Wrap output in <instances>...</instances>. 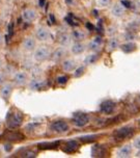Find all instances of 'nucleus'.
<instances>
[{"mask_svg": "<svg viewBox=\"0 0 140 158\" xmlns=\"http://www.w3.org/2000/svg\"><path fill=\"white\" fill-rule=\"evenodd\" d=\"M24 114L18 109L12 108L6 114V126L10 129H18L23 124Z\"/></svg>", "mask_w": 140, "mask_h": 158, "instance_id": "1", "label": "nucleus"}, {"mask_svg": "<svg viewBox=\"0 0 140 158\" xmlns=\"http://www.w3.org/2000/svg\"><path fill=\"white\" fill-rule=\"evenodd\" d=\"M50 56H51V53H50L49 48L46 46L38 47L34 51V54H33V57H34L35 60L38 61V63L47 60Z\"/></svg>", "mask_w": 140, "mask_h": 158, "instance_id": "2", "label": "nucleus"}, {"mask_svg": "<svg viewBox=\"0 0 140 158\" xmlns=\"http://www.w3.org/2000/svg\"><path fill=\"white\" fill-rule=\"evenodd\" d=\"M73 123L77 127H84L89 123V117L88 114L84 112H76L73 114Z\"/></svg>", "mask_w": 140, "mask_h": 158, "instance_id": "3", "label": "nucleus"}, {"mask_svg": "<svg viewBox=\"0 0 140 158\" xmlns=\"http://www.w3.org/2000/svg\"><path fill=\"white\" fill-rule=\"evenodd\" d=\"M134 134V129L131 128V127H122L120 129H117V130L114 132V137L118 140L122 139H126V138L131 137Z\"/></svg>", "mask_w": 140, "mask_h": 158, "instance_id": "4", "label": "nucleus"}, {"mask_svg": "<svg viewBox=\"0 0 140 158\" xmlns=\"http://www.w3.org/2000/svg\"><path fill=\"white\" fill-rule=\"evenodd\" d=\"M52 131L54 132H57V133H66V132L69 131L70 129V126L69 124L64 121H54L51 126H50Z\"/></svg>", "mask_w": 140, "mask_h": 158, "instance_id": "5", "label": "nucleus"}, {"mask_svg": "<svg viewBox=\"0 0 140 158\" xmlns=\"http://www.w3.org/2000/svg\"><path fill=\"white\" fill-rule=\"evenodd\" d=\"M66 49L64 47H59L57 49H55L53 53L51 54V59L55 63H59V61H62L64 58H66Z\"/></svg>", "mask_w": 140, "mask_h": 158, "instance_id": "6", "label": "nucleus"}, {"mask_svg": "<svg viewBox=\"0 0 140 158\" xmlns=\"http://www.w3.org/2000/svg\"><path fill=\"white\" fill-rule=\"evenodd\" d=\"M35 38L40 42H48L51 39V35H50V31L47 28L40 27L35 31Z\"/></svg>", "mask_w": 140, "mask_h": 158, "instance_id": "7", "label": "nucleus"}, {"mask_svg": "<svg viewBox=\"0 0 140 158\" xmlns=\"http://www.w3.org/2000/svg\"><path fill=\"white\" fill-rule=\"evenodd\" d=\"M47 86L46 80L41 78H34L31 79L29 82V89L32 91H41L42 89H45Z\"/></svg>", "mask_w": 140, "mask_h": 158, "instance_id": "8", "label": "nucleus"}, {"mask_svg": "<svg viewBox=\"0 0 140 158\" xmlns=\"http://www.w3.org/2000/svg\"><path fill=\"white\" fill-rule=\"evenodd\" d=\"M27 80H28V75L23 71L17 72L14 75V82L16 83V85L19 86L24 85V84L27 83Z\"/></svg>", "mask_w": 140, "mask_h": 158, "instance_id": "9", "label": "nucleus"}, {"mask_svg": "<svg viewBox=\"0 0 140 158\" xmlns=\"http://www.w3.org/2000/svg\"><path fill=\"white\" fill-rule=\"evenodd\" d=\"M101 111L103 114H110L112 112L114 111L115 109V103L111 100H106L104 101L102 104H101V107H100Z\"/></svg>", "mask_w": 140, "mask_h": 158, "instance_id": "10", "label": "nucleus"}, {"mask_svg": "<svg viewBox=\"0 0 140 158\" xmlns=\"http://www.w3.org/2000/svg\"><path fill=\"white\" fill-rule=\"evenodd\" d=\"M13 89H14V86L13 84L10 83H3L0 89V96L4 99V100H8L12 96V93H13Z\"/></svg>", "mask_w": 140, "mask_h": 158, "instance_id": "11", "label": "nucleus"}, {"mask_svg": "<svg viewBox=\"0 0 140 158\" xmlns=\"http://www.w3.org/2000/svg\"><path fill=\"white\" fill-rule=\"evenodd\" d=\"M3 137L8 142H21V140L24 139V135L16 131L6 132V133L3 134Z\"/></svg>", "mask_w": 140, "mask_h": 158, "instance_id": "12", "label": "nucleus"}, {"mask_svg": "<svg viewBox=\"0 0 140 158\" xmlns=\"http://www.w3.org/2000/svg\"><path fill=\"white\" fill-rule=\"evenodd\" d=\"M22 47H23V49L25 51H28V52L32 51V50H34L36 47L35 40L31 38V36H27V38L23 41V43H22Z\"/></svg>", "mask_w": 140, "mask_h": 158, "instance_id": "13", "label": "nucleus"}, {"mask_svg": "<svg viewBox=\"0 0 140 158\" xmlns=\"http://www.w3.org/2000/svg\"><path fill=\"white\" fill-rule=\"evenodd\" d=\"M22 19L25 22H32L36 19V12L32 8H26L22 13Z\"/></svg>", "mask_w": 140, "mask_h": 158, "instance_id": "14", "label": "nucleus"}, {"mask_svg": "<svg viewBox=\"0 0 140 158\" xmlns=\"http://www.w3.org/2000/svg\"><path fill=\"white\" fill-rule=\"evenodd\" d=\"M61 68H62L64 72H71L76 69V61L72 58L63 59L62 64H61Z\"/></svg>", "mask_w": 140, "mask_h": 158, "instance_id": "15", "label": "nucleus"}, {"mask_svg": "<svg viewBox=\"0 0 140 158\" xmlns=\"http://www.w3.org/2000/svg\"><path fill=\"white\" fill-rule=\"evenodd\" d=\"M57 41L61 46L66 47L71 44L72 42V35H70L69 33L66 32H61L57 35Z\"/></svg>", "mask_w": 140, "mask_h": 158, "instance_id": "16", "label": "nucleus"}, {"mask_svg": "<svg viewBox=\"0 0 140 158\" xmlns=\"http://www.w3.org/2000/svg\"><path fill=\"white\" fill-rule=\"evenodd\" d=\"M105 154H106V150L103 146L96 145L92 147V149H91L92 157H103V156H105Z\"/></svg>", "mask_w": 140, "mask_h": 158, "instance_id": "17", "label": "nucleus"}, {"mask_svg": "<svg viewBox=\"0 0 140 158\" xmlns=\"http://www.w3.org/2000/svg\"><path fill=\"white\" fill-rule=\"evenodd\" d=\"M71 51H72L73 54L79 55V54H81V53H83L84 51H85V46H84L81 42H76V43H74L72 45Z\"/></svg>", "mask_w": 140, "mask_h": 158, "instance_id": "18", "label": "nucleus"}, {"mask_svg": "<svg viewBox=\"0 0 140 158\" xmlns=\"http://www.w3.org/2000/svg\"><path fill=\"white\" fill-rule=\"evenodd\" d=\"M101 45H102V39H101V36H97V38H94V40L89 42L88 49L91 50V51H98L100 49Z\"/></svg>", "mask_w": 140, "mask_h": 158, "instance_id": "19", "label": "nucleus"}, {"mask_svg": "<svg viewBox=\"0 0 140 158\" xmlns=\"http://www.w3.org/2000/svg\"><path fill=\"white\" fill-rule=\"evenodd\" d=\"M78 149V143L76 140H69L68 143H66V148L63 149L64 152L66 153H73Z\"/></svg>", "mask_w": 140, "mask_h": 158, "instance_id": "20", "label": "nucleus"}, {"mask_svg": "<svg viewBox=\"0 0 140 158\" xmlns=\"http://www.w3.org/2000/svg\"><path fill=\"white\" fill-rule=\"evenodd\" d=\"M131 151H132L131 146L126 145L124 147H122V148L118 150V152H117V156L118 157H129L131 154Z\"/></svg>", "mask_w": 140, "mask_h": 158, "instance_id": "21", "label": "nucleus"}, {"mask_svg": "<svg viewBox=\"0 0 140 158\" xmlns=\"http://www.w3.org/2000/svg\"><path fill=\"white\" fill-rule=\"evenodd\" d=\"M72 39L76 42H81L85 39V33H84L82 30H78V29H75L72 31Z\"/></svg>", "mask_w": 140, "mask_h": 158, "instance_id": "22", "label": "nucleus"}, {"mask_svg": "<svg viewBox=\"0 0 140 158\" xmlns=\"http://www.w3.org/2000/svg\"><path fill=\"white\" fill-rule=\"evenodd\" d=\"M124 12H125L124 7H122V5H120V4L113 5V7H112V10H111L112 15L115 16V17H122L124 15Z\"/></svg>", "mask_w": 140, "mask_h": 158, "instance_id": "23", "label": "nucleus"}, {"mask_svg": "<svg viewBox=\"0 0 140 158\" xmlns=\"http://www.w3.org/2000/svg\"><path fill=\"white\" fill-rule=\"evenodd\" d=\"M120 49L122 50L125 53H131L133 51H135L136 49V45L134 43H127V44H124L122 45V47H120Z\"/></svg>", "mask_w": 140, "mask_h": 158, "instance_id": "24", "label": "nucleus"}, {"mask_svg": "<svg viewBox=\"0 0 140 158\" xmlns=\"http://www.w3.org/2000/svg\"><path fill=\"white\" fill-rule=\"evenodd\" d=\"M59 145V142H53V143H40V148L42 149H52V148H55V147H57Z\"/></svg>", "mask_w": 140, "mask_h": 158, "instance_id": "25", "label": "nucleus"}, {"mask_svg": "<svg viewBox=\"0 0 140 158\" xmlns=\"http://www.w3.org/2000/svg\"><path fill=\"white\" fill-rule=\"evenodd\" d=\"M98 54H89L86 56V58H85V60H84V63H85L86 64H94V63H96L97 61V59H98Z\"/></svg>", "mask_w": 140, "mask_h": 158, "instance_id": "26", "label": "nucleus"}, {"mask_svg": "<svg viewBox=\"0 0 140 158\" xmlns=\"http://www.w3.org/2000/svg\"><path fill=\"white\" fill-rule=\"evenodd\" d=\"M41 126V124L40 123H35V122H32V123H29L28 125L26 126V130L28 132H32V131H34L36 130V128L38 127H40Z\"/></svg>", "mask_w": 140, "mask_h": 158, "instance_id": "27", "label": "nucleus"}, {"mask_svg": "<svg viewBox=\"0 0 140 158\" xmlns=\"http://www.w3.org/2000/svg\"><path fill=\"white\" fill-rule=\"evenodd\" d=\"M84 71H85V68L84 67H78L76 70L74 71V77H76V78H79L81 77L83 74H84Z\"/></svg>", "mask_w": 140, "mask_h": 158, "instance_id": "28", "label": "nucleus"}, {"mask_svg": "<svg viewBox=\"0 0 140 158\" xmlns=\"http://www.w3.org/2000/svg\"><path fill=\"white\" fill-rule=\"evenodd\" d=\"M117 47H118V40L116 38H112L109 42V48H110V50H113Z\"/></svg>", "mask_w": 140, "mask_h": 158, "instance_id": "29", "label": "nucleus"}, {"mask_svg": "<svg viewBox=\"0 0 140 158\" xmlns=\"http://www.w3.org/2000/svg\"><path fill=\"white\" fill-rule=\"evenodd\" d=\"M21 156L24 158H32V157H35V153L31 150H25L23 153H22Z\"/></svg>", "mask_w": 140, "mask_h": 158, "instance_id": "30", "label": "nucleus"}, {"mask_svg": "<svg viewBox=\"0 0 140 158\" xmlns=\"http://www.w3.org/2000/svg\"><path fill=\"white\" fill-rule=\"evenodd\" d=\"M96 138H97V135H88V136L81 137V140L84 143H89V142H94V140H96Z\"/></svg>", "mask_w": 140, "mask_h": 158, "instance_id": "31", "label": "nucleus"}, {"mask_svg": "<svg viewBox=\"0 0 140 158\" xmlns=\"http://www.w3.org/2000/svg\"><path fill=\"white\" fill-rule=\"evenodd\" d=\"M68 80H69V78L66 77V76H58L57 78H56V81H57V83L58 84H66V82H68Z\"/></svg>", "mask_w": 140, "mask_h": 158, "instance_id": "32", "label": "nucleus"}, {"mask_svg": "<svg viewBox=\"0 0 140 158\" xmlns=\"http://www.w3.org/2000/svg\"><path fill=\"white\" fill-rule=\"evenodd\" d=\"M14 33V23H10V25H8V35H6V41L8 42L10 41V39L12 38Z\"/></svg>", "mask_w": 140, "mask_h": 158, "instance_id": "33", "label": "nucleus"}, {"mask_svg": "<svg viewBox=\"0 0 140 158\" xmlns=\"http://www.w3.org/2000/svg\"><path fill=\"white\" fill-rule=\"evenodd\" d=\"M111 0H98V3H99L101 6H107V5L110 3Z\"/></svg>", "mask_w": 140, "mask_h": 158, "instance_id": "34", "label": "nucleus"}, {"mask_svg": "<svg viewBox=\"0 0 140 158\" xmlns=\"http://www.w3.org/2000/svg\"><path fill=\"white\" fill-rule=\"evenodd\" d=\"M5 83V75L2 72H0V85Z\"/></svg>", "mask_w": 140, "mask_h": 158, "instance_id": "35", "label": "nucleus"}, {"mask_svg": "<svg viewBox=\"0 0 140 158\" xmlns=\"http://www.w3.org/2000/svg\"><path fill=\"white\" fill-rule=\"evenodd\" d=\"M134 146H135L137 149H140V137L135 139V142H134Z\"/></svg>", "mask_w": 140, "mask_h": 158, "instance_id": "36", "label": "nucleus"}, {"mask_svg": "<svg viewBox=\"0 0 140 158\" xmlns=\"http://www.w3.org/2000/svg\"><path fill=\"white\" fill-rule=\"evenodd\" d=\"M122 4H124L126 7H131V2L130 1H127V0H122Z\"/></svg>", "mask_w": 140, "mask_h": 158, "instance_id": "37", "label": "nucleus"}, {"mask_svg": "<svg viewBox=\"0 0 140 158\" xmlns=\"http://www.w3.org/2000/svg\"><path fill=\"white\" fill-rule=\"evenodd\" d=\"M4 149H5V151H10L12 150V145H5Z\"/></svg>", "mask_w": 140, "mask_h": 158, "instance_id": "38", "label": "nucleus"}, {"mask_svg": "<svg viewBox=\"0 0 140 158\" xmlns=\"http://www.w3.org/2000/svg\"><path fill=\"white\" fill-rule=\"evenodd\" d=\"M86 27H87V28H89V29H94V26H92L91 24H89V23H87V24H86Z\"/></svg>", "mask_w": 140, "mask_h": 158, "instance_id": "39", "label": "nucleus"}, {"mask_svg": "<svg viewBox=\"0 0 140 158\" xmlns=\"http://www.w3.org/2000/svg\"><path fill=\"white\" fill-rule=\"evenodd\" d=\"M40 5H41V6H44V5H45V0H40Z\"/></svg>", "mask_w": 140, "mask_h": 158, "instance_id": "40", "label": "nucleus"}, {"mask_svg": "<svg viewBox=\"0 0 140 158\" xmlns=\"http://www.w3.org/2000/svg\"><path fill=\"white\" fill-rule=\"evenodd\" d=\"M1 68H2V61L0 60V69H1Z\"/></svg>", "mask_w": 140, "mask_h": 158, "instance_id": "41", "label": "nucleus"}]
</instances>
